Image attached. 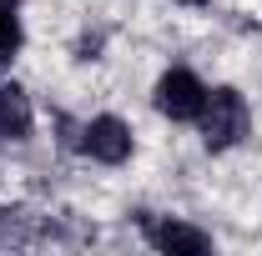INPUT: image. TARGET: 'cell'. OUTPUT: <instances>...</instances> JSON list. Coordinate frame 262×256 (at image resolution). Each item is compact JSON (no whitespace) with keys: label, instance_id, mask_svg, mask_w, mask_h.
I'll return each instance as SVG.
<instances>
[{"label":"cell","instance_id":"6da1fadb","mask_svg":"<svg viewBox=\"0 0 262 256\" xmlns=\"http://www.w3.org/2000/svg\"><path fill=\"white\" fill-rule=\"evenodd\" d=\"M252 126H257V116H252V100H247L242 86H232V81L207 86V100H202V111L192 121L207 156H232L237 146L252 141Z\"/></svg>","mask_w":262,"mask_h":256},{"label":"cell","instance_id":"7a4b0ae2","mask_svg":"<svg viewBox=\"0 0 262 256\" xmlns=\"http://www.w3.org/2000/svg\"><path fill=\"white\" fill-rule=\"evenodd\" d=\"M76 151L91 161V166L116 171V166H126L136 156V126H131L126 116H116V111H96V116H86L76 126Z\"/></svg>","mask_w":262,"mask_h":256},{"label":"cell","instance_id":"3957f363","mask_svg":"<svg viewBox=\"0 0 262 256\" xmlns=\"http://www.w3.org/2000/svg\"><path fill=\"white\" fill-rule=\"evenodd\" d=\"M202 100H207V81L196 75L192 65H166L162 75L151 81V111L162 116L166 126H192Z\"/></svg>","mask_w":262,"mask_h":256},{"label":"cell","instance_id":"277c9868","mask_svg":"<svg viewBox=\"0 0 262 256\" xmlns=\"http://www.w3.org/2000/svg\"><path fill=\"white\" fill-rule=\"evenodd\" d=\"M141 241L157 256H212L217 251V236L207 226L187 221V216H171V211H146L141 216Z\"/></svg>","mask_w":262,"mask_h":256},{"label":"cell","instance_id":"5b68a950","mask_svg":"<svg viewBox=\"0 0 262 256\" xmlns=\"http://www.w3.org/2000/svg\"><path fill=\"white\" fill-rule=\"evenodd\" d=\"M31 136H35V100L10 70H0V146H26Z\"/></svg>","mask_w":262,"mask_h":256},{"label":"cell","instance_id":"8992f818","mask_svg":"<svg viewBox=\"0 0 262 256\" xmlns=\"http://www.w3.org/2000/svg\"><path fill=\"white\" fill-rule=\"evenodd\" d=\"M20 10L26 5H0V70H10L26 50V15Z\"/></svg>","mask_w":262,"mask_h":256},{"label":"cell","instance_id":"52a82bcc","mask_svg":"<svg viewBox=\"0 0 262 256\" xmlns=\"http://www.w3.org/2000/svg\"><path fill=\"white\" fill-rule=\"evenodd\" d=\"M171 5H182V10H202L207 0H171Z\"/></svg>","mask_w":262,"mask_h":256},{"label":"cell","instance_id":"ba28073f","mask_svg":"<svg viewBox=\"0 0 262 256\" xmlns=\"http://www.w3.org/2000/svg\"><path fill=\"white\" fill-rule=\"evenodd\" d=\"M0 5H26V0H0Z\"/></svg>","mask_w":262,"mask_h":256}]
</instances>
